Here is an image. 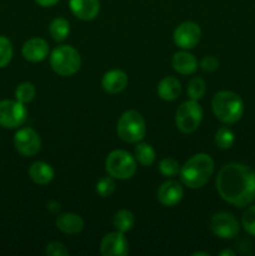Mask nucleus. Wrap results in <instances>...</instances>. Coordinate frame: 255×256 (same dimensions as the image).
I'll return each instance as SVG.
<instances>
[{
    "label": "nucleus",
    "mask_w": 255,
    "mask_h": 256,
    "mask_svg": "<svg viewBox=\"0 0 255 256\" xmlns=\"http://www.w3.org/2000/svg\"><path fill=\"white\" fill-rule=\"evenodd\" d=\"M216 190L229 204L248 206L255 200V172L240 162L224 165L216 176Z\"/></svg>",
    "instance_id": "f257e3e1"
},
{
    "label": "nucleus",
    "mask_w": 255,
    "mask_h": 256,
    "mask_svg": "<svg viewBox=\"0 0 255 256\" xmlns=\"http://www.w3.org/2000/svg\"><path fill=\"white\" fill-rule=\"evenodd\" d=\"M214 172V162L212 156L204 152L192 155L180 168V180L189 189H200L209 182Z\"/></svg>",
    "instance_id": "f03ea898"
},
{
    "label": "nucleus",
    "mask_w": 255,
    "mask_h": 256,
    "mask_svg": "<svg viewBox=\"0 0 255 256\" xmlns=\"http://www.w3.org/2000/svg\"><path fill=\"white\" fill-rule=\"evenodd\" d=\"M212 109L222 122L228 125L235 124L244 114V102L236 92L222 90L212 98Z\"/></svg>",
    "instance_id": "7ed1b4c3"
},
{
    "label": "nucleus",
    "mask_w": 255,
    "mask_h": 256,
    "mask_svg": "<svg viewBox=\"0 0 255 256\" xmlns=\"http://www.w3.org/2000/svg\"><path fill=\"white\" fill-rule=\"evenodd\" d=\"M80 65V54L70 45L56 46L50 55V66L60 76H72L79 72Z\"/></svg>",
    "instance_id": "20e7f679"
},
{
    "label": "nucleus",
    "mask_w": 255,
    "mask_h": 256,
    "mask_svg": "<svg viewBox=\"0 0 255 256\" xmlns=\"http://www.w3.org/2000/svg\"><path fill=\"white\" fill-rule=\"evenodd\" d=\"M118 136L125 142H140L146 132L144 118L135 110H128L119 118L116 124Z\"/></svg>",
    "instance_id": "39448f33"
},
{
    "label": "nucleus",
    "mask_w": 255,
    "mask_h": 256,
    "mask_svg": "<svg viewBox=\"0 0 255 256\" xmlns=\"http://www.w3.org/2000/svg\"><path fill=\"white\" fill-rule=\"evenodd\" d=\"M105 170L114 179L128 180L136 172V159L125 150H114L106 156Z\"/></svg>",
    "instance_id": "423d86ee"
},
{
    "label": "nucleus",
    "mask_w": 255,
    "mask_h": 256,
    "mask_svg": "<svg viewBox=\"0 0 255 256\" xmlns=\"http://www.w3.org/2000/svg\"><path fill=\"white\" fill-rule=\"evenodd\" d=\"M202 119V109L198 100H188L184 102L176 110L175 114V124L176 128L184 134L194 132L199 128Z\"/></svg>",
    "instance_id": "0eeeda50"
},
{
    "label": "nucleus",
    "mask_w": 255,
    "mask_h": 256,
    "mask_svg": "<svg viewBox=\"0 0 255 256\" xmlns=\"http://www.w3.org/2000/svg\"><path fill=\"white\" fill-rule=\"evenodd\" d=\"M28 118L25 104L18 100L0 102V126L5 129H16L22 126Z\"/></svg>",
    "instance_id": "6e6552de"
},
{
    "label": "nucleus",
    "mask_w": 255,
    "mask_h": 256,
    "mask_svg": "<svg viewBox=\"0 0 255 256\" xmlns=\"http://www.w3.org/2000/svg\"><path fill=\"white\" fill-rule=\"evenodd\" d=\"M14 146L22 156H34L42 149V139L34 129L22 128L15 132Z\"/></svg>",
    "instance_id": "1a4fd4ad"
},
{
    "label": "nucleus",
    "mask_w": 255,
    "mask_h": 256,
    "mask_svg": "<svg viewBox=\"0 0 255 256\" xmlns=\"http://www.w3.org/2000/svg\"><path fill=\"white\" fill-rule=\"evenodd\" d=\"M210 229L220 239H232L239 234V222L230 212H216L210 220Z\"/></svg>",
    "instance_id": "9d476101"
},
{
    "label": "nucleus",
    "mask_w": 255,
    "mask_h": 256,
    "mask_svg": "<svg viewBox=\"0 0 255 256\" xmlns=\"http://www.w3.org/2000/svg\"><path fill=\"white\" fill-rule=\"evenodd\" d=\"M174 42L182 50L192 49L202 38L200 26L194 22H184L174 30Z\"/></svg>",
    "instance_id": "9b49d317"
},
{
    "label": "nucleus",
    "mask_w": 255,
    "mask_h": 256,
    "mask_svg": "<svg viewBox=\"0 0 255 256\" xmlns=\"http://www.w3.org/2000/svg\"><path fill=\"white\" fill-rule=\"evenodd\" d=\"M100 252L102 256H125L129 252V242L124 232H112L104 235L100 242Z\"/></svg>",
    "instance_id": "f8f14e48"
},
{
    "label": "nucleus",
    "mask_w": 255,
    "mask_h": 256,
    "mask_svg": "<svg viewBox=\"0 0 255 256\" xmlns=\"http://www.w3.org/2000/svg\"><path fill=\"white\" fill-rule=\"evenodd\" d=\"M182 196H184V189H182V184L175 180H168V182H162V186L158 190V199H159L160 204L168 208L179 204Z\"/></svg>",
    "instance_id": "ddd939ff"
},
{
    "label": "nucleus",
    "mask_w": 255,
    "mask_h": 256,
    "mask_svg": "<svg viewBox=\"0 0 255 256\" xmlns=\"http://www.w3.org/2000/svg\"><path fill=\"white\" fill-rule=\"evenodd\" d=\"M22 56L30 62H40L49 54V44L42 38H32L26 40L22 48Z\"/></svg>",
    "instance_id": "4468645a"
},
{
    "label": "nucleus",
    "mask_w": 255,
    "mask_h": 256,
    "mask_svg": "<svg viewBox=\"0 0 255 256\" xmlns=\"http://www.w3.org/2000/svg\"><path fill=\"white\" fill-rule=\"evenodd\" d=\"M69 6L72 14L84 22L94 20L100 12L99 0H69Z\"/></svg>",
    "instance_id": "2eb2a0df"
},
{
    "label": "nucleus",
    "mask_w": 255,
    "mask_h": 256,
    "mask_svg": "<svg viewBox=\"0 0 255 256\" xmlns=\"http://www.w3.org/2000/svg\"><path fill=\"white\" fill-rule=\"evenodd\" d=\"M102 89L108 94H118L122 92L128 85V75L126 72L120 69L109 70L104 74L102 79Z\"/></svg>",
    "instance_id": "dca6fc26"
},
{
    "label": "nucleus",
    "mask_w": 255,
    "mask_h": 256,
    "mask_svg": "<svg viewBox=\"0 0 255 256\" xmlns=\"http://www.w3.org/2000/svg\"><path fill=\"white\" fill-rule=\"evenodd\" d=\"M56 228L60 232L65 234L74 235L79 234L84 229V220L80 215L74 214V212H62L56 218Z\"/></svg>",
    "instance_id": "f3484780"
},
{
    "label": "nucleus",
    "mask_w": 255,
    "mask_h": 256,
    "mask_svg": "<svg viewBox=\"0 0 255 256\" xmlns=\"http://www.w3.org/2000/svg\"><path fill=\"white\" fill-rule=\"evenodd\" d=\"M172 64L175 72L182 75L194 74L198 70V60L195 59L192 52H186V50L175 52L174 56H172Z\"/></svg>",
    "instance_id": "a211bd4d"
},
{
    "label": "nucleus",
    "mask_w": 255,
    "mask_h": 256,
    "mask_svg": "<svg viewBox=\"0 0 255 256\" xmlns=\"http://www.w3.org/2000/svg\"><path fill=\"white\" fill-rule=\"evenodd\" d=\"M29 176L35 184L39 185H46L49 182H52V180L54 179V169L52 168V165H49L48 162H35L30 165L29 170Z\"/></svg>",
    "instance_id": "6ab92c4d"
},
{
    "label": "nucleus",
    "mask_w": 255,
    "mask_h": 256,
    "mask_svg": "<svg viewBox=\"0 0 255 256\" xmlns=\"http://www.w3.org/2000/svg\"><path fill=\"white\" fill-rule=\"evenodd\" d=\"M182 84L174 76H166L158 85V95L165 102H174L180 96Z\"/></svg>",
    "instance_id": "aec40b11"
},
{
    "label": "nucleus",
    "mask_w": 255,
    "mask_h": 256,
    "mask_svg": "<svg viewBox=\"0 0 255 256\" xmlns=\"http://www.w3.org/2000/svg\"><path fill=\"white\" fill-rule=\"evenodd\" d=\"M112 225L118 232H122L124 234L126 232H130L135 225L134 214L126 209L119 210L112 218Z\"/></svg>",
    "instance_id": "412c9836"
},
{
    "label": "nucleus",
    "mask_w": 255,
    "mask_h": 256,
    "mask_svg": "<svg viewBox=\"0 0 255 256\" xmlns=\"http://www.w3.org/2000/svg\"><path fill=\"white\" fill-rule=\"evenodd\" d=\"M49 32L55 42H64L70 34V24L64 18H55L49 25Z\"/></svg>",
    "instance_id": "4be33fe9"
},
{
    "label": "nucleus",
    "mask_w": 255,
    "mask_h": 256,
    "mask_svg": "<svg viewBox=\"0 0 255 256\" xmlns=\"http://www.w3.org/2000/svg\"><path fill=\"white\" fill-rule=\"evenodd\" d=\"M155 150L148 142H139L135 148V159L142 166H150L155 162Z\"/></svg>",
    "instance_id": "5701e85b"
},
{
    "label": "nucleus",
    "mask_w": 255,
    "mask_h": 256,
    "mask_svg": "<svg viewBox=\"0 0 255 256\" xmlns=\"http://www.w3.org/2000/svg\"><path fill=\"white\" fill-rule=\"evenodd\" d=\"M235 142L234 132L226 126H222L220 129H218L216 134H215V144L219 149L222 150H228L232 146Z\"/></svg>",
    "instance_id": "b1692460"
},
{
    "label": "nucleus",
    "mask_w": 255,
    "mask_h": 256,
    "mask_svg": "<svg viewBox=\"0 0 255 256\" xmlns=\"http://www.w3.org/2000/svg\"><path fill=\"white\" fill-rule=\"evenodd\" d=\"M35 94H36V90H35V86L32 82H22L15 89V98H16L18 102H22V104H28V102H32Z\"/></svg>",
    "instance_id": "393cba45"
},
{
    "label": "nucleus",
    "mask_w": 255,
    "mask_h": 256,
    "mask_svg": "<svg viewBox=\"0 0 255 256\" xmlns=\"http://www.w3.org/2000/svg\"><path fill=\"white\" fill-rule=\"evenodd\" d=\"M206 92V84L202 78H192L188 84V96L192 100H200Z\"/></svg>",
    "instance_id": "a878e982"
},
{
    "label": "nucleus",
    "mask_w": 255,
    "mask_h": 256,
    "mask_svg": "<svg viewBox=\"0 0 255 256\" xmlns=\"http://www.w3.org/2000/svg\"><path fill=\"white\" fill-rule=\"evenodd\" d=\"M12 59V44L6 36L0 35V69L8 66Z\"/></svg>",
    "instance_id": "bb28decb"
},
{
    "label": "nucleus",
    "mask_w": 255,
    "mask_h": 256,
    "mask_svg": "<svg viewBox=\"0 0 255 256\" xmlns=\"http://www.w3.org/2000/svg\"><path fill=\"white\" fill-rule=\"evenodd\" d=\"M112 179H114V178H112L109 175V176L102 178V179H99V182H96L95 190H96V192L102 198L112 196V192H115V182Z\"/></svg>",
    "instance_id": "cd10ccee"
},
{
    "label": "nucleus",
    "mask_w": 255,
    "mask_h": 256,
    "mask_svg": "<svg viewBox=\"0 0 255 256\" xmlns=\"http://www.w3.org/2000/svg\"><path fill=\"white\" fill-rule=\"evenodd\" d=\"M159 170L165 176H175L176 174H179L180 165L175 159L165 158L159 162Z\"/></svg>",
    "instance_id": "c85d7f7f"
},
{
    "label": "nucleus",
    "mask_w": 255,
    "mask_h": 256,
    "mask_svg": "<svg viewBox=\"0 0 255 256\" xmlns=\"http://www.w3.org/2000/svg\"><path fill=\"white\" fill-rule=\"evenodd\" d=\"M242 224L245 232L255 236V205L249 206L242 216Z\"/></svg>",
    "instance_id": "c756f323"
},
{
    "label": "nucleus",
    "mask_w": 255,
    "mask_h": 256,
    "mask_svg": "<svg viewBox=\"0 0 255 256\" xmlns=\"http://www.w3.org/2000/svg\"><path fill=\"white\" fill-rule=\"evenodd\" d=\"M45 254L48 256H68L69 255V250L62 242H52L45 248Z\"/></svg>",
    "instance_id": "7c9ffc66"
},
{
    "label": "nucleus",
    "mask_w": 255,
    "mask_h": 256,
    "mask_svg": "<svg viewBox=\"0 0 255 256\" xmlns=\"http://www.w3.org/2000/svg\"><path fill=\"white\" fill-rule=\"evenodd\" d=\"M200 68H202L204 72H214L219 68V60L216 59L212 55H208V56L202 58V62H200Z\"/></svg>",
    "instance_id": "2f4dec72"
},
{
    "label": "nucleus",
    "mask_w": 255,
    "mask_h": 256,
    "mask_svg": "<svg viewBox=\"0 0 255 256\" xmlns=\"http://www.w3.org/2000/svg\"><path fill=\"white\" fill-rule=\"evenodd\" d=\"M60 0H35L38 5L42 8H50V6H54L55 4H58Z\"/></svg>",
    "instance_id": "473e14b6"
},
{
    "label": "nucleus",
    "mask_w": 255,
    "mask_h": 256,
    "mask_svg": "<svg viewBox=\"0 0 255 256\" xmlns=\"http://www.w3.org/2000/svg\"><path fill=\"white\" fill-rule=\"evenodd\" d=\"M48 208H49L50 212H59V209H60V205H59V202H50L49 206H48Z\"/></svg>",
    "instance_id": "72a5a7b5"
},
{
    "label": "nucleus",
    "mask_w": 255,
    "mask_h": 256,
    "mask_svg": "<svg viewBox=\"0 0 255 256\" xmlns=\"http://www.w3.org/2000/svg\"><path fill=\"white\" fill-rule=\"evenodd\" d=\"M220 256H235V252L232 250L225 249L222 252H220Z\"/></svg>",
    "instance_id": "f704fd0d"
},
{
    "label": "nucleus",
    "mask_w": 255,
    "mask_h": 256,
    "mask_svg": "<svg viewBox=\"0 0 255 256\" xmlns=\"http://www.w3.org/2000/svg\"><path fill=\"white\" fill-rule=\"evenodd\" d=\"M210 256L209 252H192V256Z\"/></svg>",
    "instance_id": "c9c22d12"
}]
</instances>
